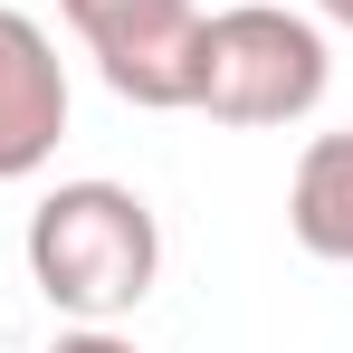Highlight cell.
<instances>
[{
  "label": "cell",
  "mask_w": 353,
  "mask_h": 353,
  "mask_svg": "<svg viewBox=\"0 0 353 353\" xmlns=\"http://www.w3.org/2000/svg\"><path fill=\"white\" fill-rule=\"evenodd\" d=\"M29 287L67 325H124L163 277V220L124 181H58L29 210Z\"/></svg>",
  "instance_id": "cell-1"
},
{
  "label": "cell",
  "mask_w": 353,
  "mask_h": 353,
  "mask_svg": "<svg viewBox=\"0 0 353 353\" xmlns=\"http://www.w3.org/2000/svg\"><path fill=\"white\" fill-rule=\"evenodd\" d=\"M334 86V48L305 10H277V0H239V10H201V48H191V96L181 115L210 124H296L325 105Z\"/></svg>",
  "instance_id": "cell-2"
},
{
  "label": "cell",
  "mask_w": 353,
  "mask_h": 353,
  "mask_svg": "<svg viewBox=\"0 0 353 353\" xmlns=\"http://www.w3.org/2000/svg\"><path fill=\"white\" fill-rule=\"evenodd\" d=\"M67 29L86 39L96 77L115 86L124 105L181 115L191 96V48H201V10L191 0H58Z\"/></svg>",
  "instance_id": "cell-3"
},
{
  "label": "cell",
  "mask_w": 353,
  "mask_h": 353,
  "mask_svg": "<svg viewBox=\"0 0 353 353\" xmlns=\"http://www.w3.org/2000/svg\"><path fill=\"white\" fill-rule=\"evenodd\" d=\"M67 134V67H58V39L0 0V181H29L48 172Z\"/></svg>",
  "instance_id": "cell-4"
},
{
  "label": "cell",
  "mask_w": 353,
  "mask_h": 353,
  "mask_svg": "<svg viewBox=\"0 0 353 353\" xmlns=\"http://www.w3.org/2000/svg\"><path fill=\"white\" fill-rule=\"evenodd\" d=\"M287 230H296V248H305V258L353 268V134H315V143L296 153Z\"/></svg>",
  "instance_id": "cell-5"
},
{
  "label": "cell",
  "mask_w": 353,
  "mask_h": 353,
  "mask_svg": "<svg viewBox=\"0 0 353 353\" xmlns=\"http://www.w3.org/2000/svg\"><path fill=\"white\" fill-rule=\"evenodd\" d=\"M48 353H143V344H124L115 325H77V334H58Z\"/></svg>",
  "instance_id": "cell-6"
},
{
  "label": "cell",
  "mask_w": 353,
  "mask_h": 353,
  "mask_svg": "<svg viewBox=\"0 0 353 353\" xmlns=\"http://www.w3.org/2000/svg\"><path fill=\"white\" fill-rule=\"evenodd\" d=\"M315 19H334V29H353V0H315Z\"/></svg>",
  "instance_id": "cell-7"
}]
</instances>
